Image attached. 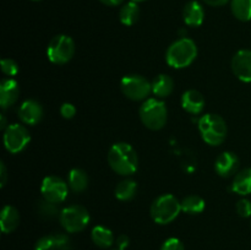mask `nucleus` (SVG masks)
Segmentation results:
<instances>
[{
    "label": "nucleus",
    "mask_w": 251,
    "mask_h": 250,
    "mask_svg": "<svg viewBox=\"0 0 251 250\" xmlns=\"http://www.w3.org/2000/svg\"><path fill=\"white\" fill-rule=\"evenodd\" d=\"M108 163L117 174L129 176L137 171L139 157L131 145L126 142H117L108 152Z\"/></svg>",
    "instance_id": "obj_1"
},
{
    "label": "nucleus",
    "mask_w": 251,
    "mask_h": 250,
    "mask_svg": "<svg viewBox=\"0 0 251 250\" xmlns=\"http://www.w3.org/2000/svg\"><path fill=\"white\" fill-rule=\"evenodd\" d=\"M198 56V47L193 39L181 37L169 46L166 53V60L174 69H184L191 65Z\"/></svg>",
    "instance_id": "obj_2"
},
{
    "label": "nucleus",
    "mask_w": 251,
    "mask_h": 250,
    "mask_svg": "<svg viewBox=\"0 0 251 250\" xmlns=\"http://www.w3.org/2000/svg\"><path fill=\"white\" fill-rule=\"evenodd\" d=\"M198 125L201 137L210 146H220L227 137V124L221 115L207 113L199 119Z\"/></svg>",
    "instance_id": "obj_3"
},
{
    "label": "nucleus",
    "mask_w": 251,
    "mask_h": 250,
    "mask_svg": "<svg viewBox=\"0 0 251 250\" xmlns=\"http://www.w3.org/2000/svg\"><path fill=\"white\" fill-rule=\"evenodd\" d=\"M181 212L180 201L172 194H163L154 199L151 205V217L157 225H169Z\"/></svg>",
    "instance_id": "obj_4"
},
{
    "label": "nucleus",
    "mask_w": 251,
    "mask_h": 250,
    "mask_svg": "<svg viewBox=\"0 0 251 250\" xmlns=\"http://www.w3.org/2000/svg\"><path fill=\"white\" fill-rule=\"evenodd\" d=\"M142 124L150 130H161L168 119V110L163 100L158 98H147L139 110Z\"/></svg>",
    "instance_id": "obj_5"
},
{
    "label": "nucleus",
    "mask_w": 251,
    "mask_h": 250,
    "mask_svg": "<svg viewBox=\"0 0 251 250\" xmlns=\"http://www.w3.org/2000/svg\"><path fill=\"white\" fill-rule=\"evenodd\" d=\"M75 55V42L66 34L53 37L47 47V56L53 64L63 65L69 63Z\"/></svg>",
    "instance_id": "obj_6"
},
{
    "label": "nucleus",
    "mask_w": 251,
    "mask_h": 250,
    "mask_svg": "<svg viewBox=\"0 0 251 250\" xmlns=\"http://www.w3.org/2000/svg\"><path fill=\"white\" fill-rule=\"evenodd\" d=\"M60 225L68 233L82 232L90 223V213L83 206L70 205L63 208L59 216Z\"/></svg>",
    "instance_id": "obj_7"
},
{
    "label": "nucleus",
    "mask_w": 251,
    "mask_h": 250,
    "mask_svg": "<svg viewBox=\"0 0 251 250\" xmlns=\"http://www.w3.org/2000/svg\"><path fill=\"white\" fill-rule=\"evenodd\" d=\"M120 90L131 100H147L152 92V83L141 75H126L120 81Z\"/></svg>",
    "instance_id": "obj_8"
},
{
    "label": "nucleus",
    "mask_w": 251,
    "mask_h": 250,
    "mask_svg": "<svg viewBox=\"0 0 251 250\" xmlns=\"http://www.w3.org/2000/svg\"><path fill=\"white\" fill-rule=\"evenodd\" d=\"M4 146L10 153H19L31 141L28 129L21 124H10L4 130Z\"/></svg>",
    "instance_id": "obj_9"
},
{
    "label": "nucleus",
    "mask_w": 251,
    "mask_h": 250,
    "mask_svg": "<svg viewBox=\"0 0 251 250\" xmlns=\"http://www.w3.org/2000/svg\"><path fill=\"white\" fill-rule=\"evenodd\" d=\"M41 193L44 200L54 203H61L68 198L69 185L59 176L48 175L42 181Z\"/></svg>",
    "instance_id": "obj_10"
},
{
    "label": "nucleus",
    "mask_w": 251,
    "mask_h": 250,
    "mask_svg": "<svg viewBox=\"0 0 251 250\" xmlns=\"http://www.w3.org/2000/svg\"><path fill=\"white\" fill-rule=\"evenodd\" d=\"M232 71L243 82H251V50L237 51L230 61Z\"/></svg>",
    "instance_id": "obj_11"
},
{
    "label": "nucleus",
    "mask_w": 251,
    "mask_h": 250,
    "mask_svg": "<svg viewBox=\"0 0 251 250\" xmlns=\"http://www.w3.org/2000/svg\"><path fill=\"white\" fill-rule=\"evenodd\" d=\"M239 164L240 162L237 154L230 151H225L216 159L215 169L220 176H222V178H229V176L238 173Z\"/></svg>",
    "instance_id": "obj_12"
},
{
    "label": "nucleus",
    "mask_w": 251,
    "mask_h": 250,
    "mask_svg": "<svg viewBox=\"0 0 251 250\" xmlns=\"http://www.w3.org/2000/svg\"><path fill=\"white\" fill-rule=\"evenodd\" d=\"M34 250H71L70 238L64 233L43 235L37 240Z\"/></svg>",
    "instance_id": "obj_13"
},
{
    "label": "nucleus",
    "mask_w": 251,
    "mask_h": 250,
    "mask_svg": "<svg viewBox=\"0 0 251 250\" xmlns=\"http://www.w3.org/2000/svg\"><path fill=\"white\" fill-rule=\"evenodd\" d=\"M44 114L43 107L36 100H27L19 109V118L24 124L36 125L42 120Z\"/></svg>",
    "instance_id": "obj_14"
},
{
    "label": "nucleus",
    "mask_w": 251,
    "mask_h": 250,
    "mask_svg": "<svg viewBox=\"0 0 251 250\" xmlns=\"http://www.w3.org/2000/svg\"><path fill=\"white\" fill-rule=\"evenodd\" d=\"M20 97V86L16 80L4 78L0 83V107L7 109L17 102Z\"/></svg>",
    "instance_id": "obj_15"
},
{
    "label": "nucleus",
    "mask_w": 251,
    "mask_h": 250,
    "mask_svg": "<svg viewBox=\"0 0 251 250\" xmlns=\"http://www.w3.org/2000/svg\"><path fill=\"white\" fill-rule=\"evenodd\" d=\"M206 104L205 97L200 91L188 90L181 96V107L184 110L193 115H199Z\"/></svg>",
    "instance_id": "obj_16"
},
{
    "label": "nucleus",
    "mask_w": 251,
    "mask_h": 250,
    "mask_svg": "<svg viewBox=\"0 0 251 250\" xmlns=\"http://www.w3.org/2000/svg\"><path fill=\"white\" fill-rule=\"evenodd\" d=\"M205 19V10L199 1H189L183 9V20L188 26L199 27Z\"/></svg>",
    "instance_id": "obj_17"
},
{
    "label": "nucleus",
    "mask_w": 251,
    "mask_h": 250,
    "mask_svg": "<svg viewBox=\"0 0 251 250\" xmlns=\"http://www.w3.org/2000/svg\"><path fill=\"white\" fill-rule=\"evenodd\" d=\"M20 225V213L14 206L6 205L2 207L1 216H0V225L1 232L5 234L14 232Z\"/></svg>",
    "instance_id": "obj_18"
},
{
    "label": "nucleus",
    "mask_w": 251,
    "mask_h": 250,
    "mask_svg": "<svg viewBox=\"0 0 251 250\" xmlns=\"http://www.w3.org/2000/svg\"><path fill=\"white\" fill-rule=\"evenodd\" d=\"M91 239L95 243L96 247L100 248V249H108L115 242L113 232L109 228L104 227V225H96V227H93V229L91 230Z\"/></svg>",
    "instance_id": "obj_19"
},
{
    "label": "nucleus",
    "mask_w": 251,
    "mask_h": 250,
    "mask_svg": "<svg viewBox=\"0 0 251 250\" xmlns=\"http://www.w3.org/2000/svg\"><path fill=\"white\" fill-rule=\"evenodd\" d=\"M152 93L157 98H166L172 95L174 90V81L171 76L166 74L156 76L152 81Z\"/></svg>",
    "instance_id": "obj_20"
},
{
    "label": "nucleus",
    "mask_w": 251,
    "mask_h": 250,
    "mask_svg": "<svg viewBox=\"0 0 251 250\" xmlns=\"http://www.w3.org/2000/svg\"><path fill=\"white\" fill-rule=\"evenodd\" d=\"M232 190L242 196L251 194V168L242 169L235 174L232 183Z\"/></svg>",
    "instance_id": "obj_21"
},
{
    "label": "nucleus",
    "mask_w": 251,
    "mask_h": 250,
    "mask_svg": "<svg viewBox=\"0 0 251 250\" xmlns=\"http://www.w3.org/2000/svg\"><path fill=\"white\" fill-rule=\"evenodd\" d=\"M69 189L74 193H82L88 186V175L83 169L74 168L71 169L68 176Z\"/></svg>",
    "instance_id": "obj_22"
},
{
    "label": "nucleus",
    "mask_w": 251,
    "mask_h": 250,
    "mask_svg": "<svg viewBox=\"0 0 251 250\" xmlns=\"http://www.w3.org/2000/svg\"><path fill=\"white\" fill-rule=\"evenodd\" d=\"M137 191V183L132 179H124L115 186V198L122 201H129L135 198Z\"/></svg>",
    "instance_id": "obj_23"
},
{
    "label": "nucleus",
    "mask_w": 251,
    "mask_h": 250,
    "mask_svg": "<svg viewBox=\"0 0 251 250\" xmlns=\"http://www.w3.org/2000/svg\"><path fill=\"white\" fill-rule=\"evenodd\" d=\"M181 211L189 215H199L203 212L206 207V202L201 196L189 195L180 201Z\"/></svg>",
    "instance_id": "obj_24"
},
{
    "label": "nucleus",
    "mask_w": 251,
    "mask_h": 250,
    "mask_svg": "<svg viewBox=\"0 0 251 250\" xmlns=\"http://www.w3.org/2000/svg\"><path fill=\"white\" fill-rule=\"evenodd\" d=\"M140 16V7L137 2L129 1L122 6L119 11L120 22L125 26H132L135 22L139 20Z\"/></svg>",
    "instance_id": "obj_25"
},
{
    "label": "nucleus",
    "mask_w": 251,
    "mask_h": 250,
    "mask_svg": "<svg viewBox=\"0 0 251 250\" xmlns=\"http://www.w3.org/2000/svg\"><path fill=\"white\" fill-rule=\"evenodd\" d=\"M230 9L239 21L247 22L251 20V0H230Z\"/></svg>",
    "instance_id": "obj_26"
},
{
    "label": "nucleus",
    "mask_w": 251,
    "mask_h": 250,
    "mask_svg": "<svg viewBox=\"0 0 251 250\" xmlns=\"http://www.w3.org/2000/svg\"><path fill=\"white\" fill-rule=\"evenodd\" d=\"M36 212L43 220H51L56 216H60L61 210H59L58 203L50 202L48 200H41L36 205Z\"/></svg>",
    "instance_id": "obj_27"
},
{
    "label": "nucleus",
    "mask_w": 251,
    "mask_h": 250,
    "mask_svg": "<svg viewBox=\"0 0 251 250\" xmlns=\"http://www.w3.org/2000/svg\"><path fill=\"white\" fill-rule=\"evenodd\" d=\"M1 71L5 74L6 76H15L17 75V73H19V65H17V63L15 60H12V59L10 58H5L1 60Z\"/></svg>",
    "instance_id": "obj_28"
},
{
    "label": "nucleus",
    "mask_w": 251,
    "mask_h": 250,
    "mask_svg": "<svg viewBox=\"0 0 251 250\" xmlns=\"http://www.w3.org/2000/svg\"><path fill=\"white\" fill-rule=\"evenodd\" d=\"M237 212L243 218L251 217V201L248 199H242V200L238 201Z\"/></svg>",
    "instance_id": "obj_29"
},
{
    "label": "nucleus",
    "mask_w": 251,
    "mask_h": 250,
    "mask_svg": "<svg viewBox=\"0 0 251 250\" xmlns=\"http://www.w3.org/2000/svg\"><path fill=\"white\" fill-rule=\"evenodd\" d=\"M159 250H185V247L178 238H168Z\"/></svg>",
    "instance_id": "obj_30"
},
{
    "label": "nucleus",
    "mask_w": 251,
    "mask_h": 250,
    "mask_svg": "<svg viewBox=\"0 0 251 250\" xmlns=\"http://www.w3.org/2000/svg\"><path fill=\"white\" fill-rule=\"evenodd\" d=\"M60 114L65 119H73L76 114L75 105L71 104V103H63L60 107Z\"/></svg>",
    "instance_id": "obj_31"
},
{
    "label": "nucleus",
    "mask_w": 251,
    "mask_h": 250,
    "mask_svg": "<svg viewBox=\"0 0 251 250\" xmlns=\"http://www.w3.org/2000/svg\"><path fill=\"white\" fill-rule=\"evenodd\" d=\"M115 243H117V248L125 250L127 247H129L130 239H129V237H127V235L122 234V235H119V237L117 238Z\"/></svg>",
    "instance_id": "obj_32"
},
{
    "label": "nucleus",
    "mask_w": 251,
    "mask_h": 250,
    "mask_svg": "<svg viewBox=\"0 0 251 250\" xmlns=\"http://www.w3.org/2000/svg\"><path fill=\"white\" fill-rule=\"evenodd\" d=\"M7 172H6V167H5V164L0 163V185L4 186L5 184H6V180H7Z\"/></svg>",
    "instance_id": "obj_33"
},
{
    "label": "nucleus",
    "mask_w": 251,
    "mask_h": 250,
    "mask_svg": "<svg viewBox=\"0 0 251 250\" xmlns=\"http://www.w3.org/2000/svg\"><path fill=\"white\" fill-rule=\"evenodd\" d=\"M207 5L210 6H223V5L227 4L229 0H203Z\"/></svg>",
    "instance_id": "obj_34"
},
{
    "label": "nucleus",
    "mask_w": 251,
    "mask_h": 250,
    "mask_svg": "<svg viewBox=\"0 0 251 250\" xmlns=\"http://www.w3.org/2000/svg\"><path fill=\"white\" fill-rule=\"evenodd\" d=\"M102 4L108 5V6H118V5L122 4L124 0H100Z\"/></svg>",
    "instance_id": "obj_35"
},
{
    "label": "nucleus",
    "mask_w": 251,
    "mask_h": 250,
    "mask_svg": "<svg viewBox=\"0 0 251 250\" xmlns=\"http://www.w3.org/2000/svg\"><path fill=\"white\" fill-rule=\"evenodd\" d=\"M7 126H9V125L6 124V117H5L4 114H1L0 115V129L5 130Z\"/></svg>",
    "instance_id": "obj_36"
},
{
    "label": "nucleus",
    "mask_w": 251,
    "mask_h": 250,
    "mask_svg": "<svg viewBox=\"0 0 251 250\" xmlns=\"http://www.w3.org/2000/svg\"><path fill=\"white\" fill-rule=\"evenodd\" d=\"M131 1H135V2H141V1H145V0H131Z\"/></svg>",
    "instance_id": "obj_37"
},
{
    "label": "nucleus",
    "mask_w": 251,
    "mask_h": 250,
    "mask_svg": "<svg viewBox=\"0 0 251 250\" xmlns=\"http://www.w3.org/2000/svg\"><path fill=\"white\" fill-rule=\"evenodd\" d=\"M113 250H123V249H119V248H115V249H113Z\"/></svg>",
    "instance_id": "obj_38"
}]
</instances>
